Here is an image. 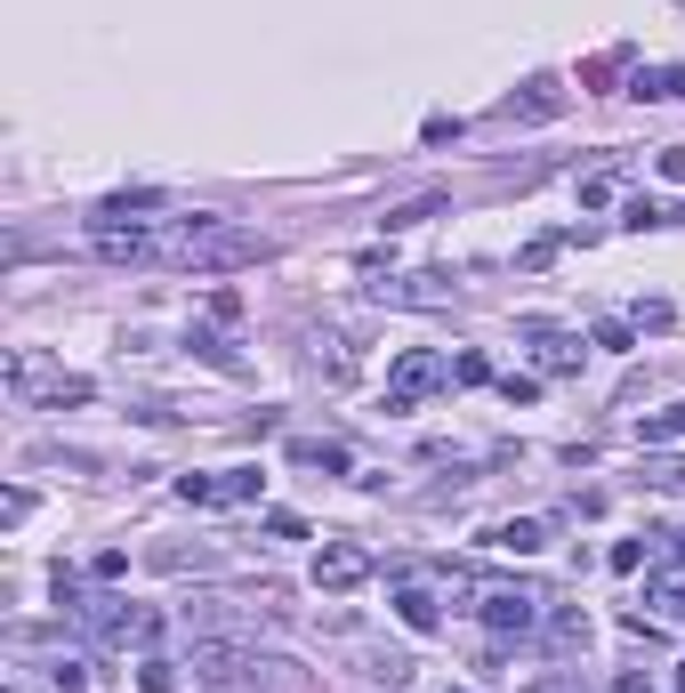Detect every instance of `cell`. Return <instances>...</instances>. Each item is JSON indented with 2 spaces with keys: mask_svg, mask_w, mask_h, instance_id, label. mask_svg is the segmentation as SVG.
<instances>
[{
  "mask_svg": "<svg viewBox=\"0 0 685 693\" xmlns=\"http://www.w3.org/2000/svg\"><path fill=\"white\" fill-rule=\"evenodd\" d=\"M380 299H396V307H444L452 291H435V275H420V282H380Z\"/></svg>",
  "mask_w": 685,
  "mask_h": 693,
  "instance_id": "8fae6325",
  "label": "cell"
},
{
  "mask_svg": "<svg viewBox=\"0 0 685 693\" xmlns=\"http://www.w3.org/2000/svg\"><path fill=\"white\" fill-rule=\"evenodd\" d=\"M266 533H275V540H307V524L290 516V508H275V516H266Z\"/></svg>",
  "mask_w": 685,
  "mask_h": 693,
  "instance_id": "cb8c5ba5",
  "label": "cell"
},
{
  "mask_svg": "<svg viewBox=\"0 0 685 693\" xmlns=\"http://www.w3.org/2000/svg\"><path fill=\"white\" fill-rule=\"evenodd\" d=\"M492 548H508V557H532V548H541V524H532V516H508L501 533H492Z\"/></svg>",
  "mask_w": 685,
  "mask_h": 693,
  "instance_id": "4fadbf2b",
  "label": "cell"
},
{
  "mask_svg": "<svg viewBox=\"0 0 685 693\" xmlns=\"http://www.w3.org/2000/svg\"><path fill=\"white\" fill-rule=\"evenodd\" d=\"M508 113H525V121H549V113H556V97H549V89H532L525 106H508Z\"/></svg>",
  "mask_w": 685,
  "mask_h": 693,
  "instance_id": "4316f807",
  "label": "cell"
},
{
  "mask_svg": "<svg viewBox=\"0 0 685 693\" xmlns=\"http://www.w3.org/2000/svg\"><path fill=\"white\" fill-rule=\"evenodd\" d=\"M420 218H435V202H404V210H387V234H404V227H420Z\"/></svg>",
  "mask_w": 685,
  "mask_h": 693,
  "instance_id": "44dd1931",
  "label": "cell"
},
{
  "mask_svg": "<svg viewBox=\"0 0 685 693\" xmlns=\"http://www.w3.org/2000/svg\"><path fill=\"white\" fill-rule=\"evenodd\" d=\"M646 484H661V493H685V460H653Z\"/></svg>",
  "mask_w": 685,
  "mask_h": 693,
  "instance_id": "ffe728a7",
  "label": "cell"
},
{
  "mask_svg": "<svg viewBox=\"0 0 685 693\" xmlns=\"http://www.w3.org/2000/svg\"><path fill=\"white\" fill-rule=\"evenodd\" d=\"M290 460L323 467V476H347V443H315V436H307V443H290Z\"/></svg>",
  "mask_w": 685,
  "mask_h": 693,
  "instance_id": "7c38bea8",
  "label": "cell"
},
{
  "mask_svg": "<svg viewBox=\"0 0 685 693\" xmlns=\"http://www.w3.org/2000/svg\"><path fill=\"white\" fill-rule=\"evenodd\" d=\"M589 339H597V346H613V355H629V339H637V331H629V323H613V315H605V323H597Z\"/></svg>",
  "mask_w": 685,
  "mask_h": 693,
  "instance_id": "ac0fdd59",
  "label": "cell"
},
{
  "mask_svg": "<svg viewBox=\"0 0 685 693\" xmlns=\"http://www.w3.org/2000/svg\"><path fill=\"white\" fill-rule=\"evenodd\" d=\"M541 363H549V372H580V346L556 339V331H541Z\"/></svg>",
  "mask_w": 685,
  "mask_h": 693,
  "instance_id": "2e32d148",
  "label": "cell"
},
{
  "mask_svg": "<svg viewBox=\"0 0 685 693\" xmlns=\"http://www.w3.org/2000/svg\"><path fill=\"white\" fill-rule=\"evenodd\" d=\"M549 645H556V654H580V645H589V613L556 605V613H549Z\"/></svg>",
  "mask_w": 685,
  "mask_h": 693,
  "instance_id": "30bf717a",
  "label": "cell"
},
{
  "mask_svg": "<svg viewBox=\"0 0 685 693\" xmlns=\"http://www.w3.org/2000/svg\"><path fill=\"white\" fill-rule=\"evenodd\" d=\"M137 685H145V693H170V685H178V661L145 654V661H137Z\"/></svg>",
  "mask_w": 685,
  "mask_h": 693,
  "instance_id": "9a60e30c",
  "label": "cell"
},
{
  "mask_svg": "<svg viewBox=\"0 0 685 693\" xmlns=\"http://www.w3.org/2000/svg\"><path fill=\"white\" fill-rule=\"evenodd\" d=\"M371 581V557L356 540H323V557H315V588H356Z\"/></svg>",
  "mask_w": 685,
  "mask_h": 693,
  "instance_id": "8992f818",
  "label": "cell"
},
{
  "mask_svg": "<svg viewBox=\"0 0 685 693\" xmlns=\"http://www.w3.org/2000/svg\"><path fill=\"white\" fill-rule=\"evenodd\" d=\"M501 396H508V403H532V396H541V379H525V372H508V379H501Z\"/></svg>",
  "mask_w": 685,
  "mask_h": 693,
  "instance_id": "d4e9b609",
  "label": "cell"
},
{
  "mask_svg": "<svg viewBox=\"0 0 685 693\" xmlns=\"http://www.w3.org/2000/svg\"><path fill=\"white\" fill-rule=\"evenodd\" d=\"M653 597H661V613H670V621H685V581H661Z\"/></svg>",
  "mask_w": 685,
  "mask_h": 693,
  "instance_id": "484cf974",
  "label": "cell"
},
{
  "mask_svg": "<svg viewBox=\"0 0 685 693\" xmlns=\"http://www.w3.org/2000/svg\"><path fill=\"white\" fill-rule=\"evenodd\" d=\"M396 613H404V629H420V637H435V629H444V605H435V588H428V581H411V573H396Z\"/></svg>",
  "mask_w": 685,
  "mask_h": 693,
  "instance_id": "52a82bcc",
  "label": "cell"
},
{
  "mask_svg": "<svg viewBox=\"0 0 685 693\" xmlns=\"http://www.w3.org/2000/svg\"><path fill=\"white\" fill-rule=\"evenodd\" d=\"M452 379H460V387H484L492 363H484V355H452Z\"/></svg>",
  "mask_w": 685,
  "mask_h": 693,
  "instance_id": "d6986e66",
  "label": "cell"
},
{
  "mask_svg": "<svg viewBox=\"0 0 685 693\" xmlns=\"http://www.w3.org/2000/svg\"><path fill=\"white\" fill-rule=\"evenodd\" d=\"M476 613H484L492 637H532L549 621V597L532 581H492V588H476Z\"/></svg>",
  "mask_w": 685,
  "mask_h": 693,
  "instance_id": "3957f363",
  "label": "cell"
},
{
  "mask_svg": "<svg viewBox=\"0 0 685 693\" xmlns=\"http://www.w3.org/2000/svg\"><path fill=\"white\" fill-rule=\"evenodd\" d=\"M677 693H685V661H677Z\"/></svg>",
  "mask_w": 685,
  "mask_h": 693,
  "instance_id": "f1b7e54d",
  "label": "cell"
},
{
  "mask_svg": "<svg viewBox=\"0 0 685 693\" xmlns=\"http://www.w3.org/2000/svg\"><path fill=\"white\" fill-rule=\"evenodd\" d=\"M9 396L16 403H40V412H65V403H89L97 387L81 379V372H65V363H49V355H9Z\"/></svg>",
  "mask_w": 685,
  "mask_h": 693,
  "instance_id": "7a4b0ae2",
  "label": "cell"
},
{
  "mask_svg": "<svg viewBox=\"0 0 685 693\" xmlns=\"http://www.w3.org/2000/svg\"><path fill=\"white\" fill-rule=\"evenodd\" d=\"M161 258L170 267H194V275H235V267H266L275 242L251 234V227H226V218H178L161 234Z\"/></svg>",
  "mask_w": 685,
  "mask_h": 693,
  "instance_id": "6da1fadb",
  "label": "cell"
},
{
  "mask_svg": "<svg viewBox=\"0 0 685 693\" xmlns=\"http://www.w3.org/2000/svg\"><path fill=\"white\" fill-rule=\"evenodd\" d=\"M653 170L670 178V186H685V146H661V154H653Z\"/></svg>",
  "mask_w": 685,
  "mask_h": 693,
  "instance_id": "7402d4cb",
  "label": "cell"
},
{
  "mask_svg": "<svg viewBox=\"0 0 685 693\" xmlns=\"http://www.w3.org/2000/svg\"><path fill=\"white\" fill-rule=\"evenodd\" d=\"M605 564H613V573H637V564H646V548H637V540H613Z\"/></svg>",
  "mask_w": 685,
  "mask_h": 693,
  "instance_id": "603a6c76",
  "label": "cell"
},
{
  "mask_svg": "<svg viewBox=\"0 0 685 693\" xmlns=\"http://www.w3.org/2000/svg\"><path fill=\"white\" fill-rule=\"evenodd\" d=\"M97 258H113V267H145V258H161V234H145V227H97Z\"/></svg>",
  "mask_w": 685,
  "mask_h": 693,
  "instance_id": "5b68a950",
  "label": "cell"
},
{
  "mask_svg": "<svg viewBox=\"0 0 685 693\" xmlns=\"http://www.w3.org/2000/svg\"><path fill=\"white\" fill-rule=\"evenodd\" d=\"M444 379H452V363L435 355V346H404L396 372H387V412H411V403H428Z\"/></svg>",
  "mask_w": 685,
  "mask_h": 693,
  "instance_id": "277c9868",
  "label": "cell"
},
{
  "mask_svg": "<svg viewBox=\"0 0 685 693\" xmlns=\"http://www.w3.org/2000/svg\"><path fill=\"white\" fill-rule=\"evenodd\" d=\"M637 443H646V452H661V443H685V403H670V412H646V420H637Z\"/></svg>",
  "mask_w": 685,
  "mask_h": 693,
  "instance_id": "ba28073f",
  "label": "cell"
},
{
  "mask_svg": "<svg viewBox=\"0 0 685 693\" xmlns=\"http://www.w3.org/2000/svg\"><path fill=\"white\" fill-rule=\"evenodd\" d=\"M629 97H646V106H677L685 97V65H661V73H637V89Z\"/></svg>",
  "mask_w": 685,
  "mask_h": 693,
  "instance_id": "9c48e42d",
  "label": "cell"
},
{
  "mask_svg": "<svg viewBox=\"0 0 685 693\" xmlns=\"http://www.w3.org/2000/svg\"><path fill=\"white\" fill-rule=\"evenodd\" d=\"M218 500H259V467H226V476H218Z\"/></svg>",
  "mask_w": 685,
  "mask_h": 693,
  "instance_id": "e0dca14e",
  "label": "cell"
},
{
  "mask_svg": "<svg viewBox=\"0 0 685 693\" xmlns=\"http://www.w3.org/2000/svg\"><path fill=\"white\" fill-rule=\"evenodd\" d=\"M621 227H677V210H670V202H646V194H637L629 210H621Z\"/></svg>",
  "mask_w": 685,
  "mask_h": 693,
  "instance_id": "5bb4252c",
  "label": "cell"
},
{
  "mask_svg": "<svg viewBox=\"0 0 685 693\" xmlns=\"http://www.w3.org/2000/svg\"><path fill=\"white\" fill-rule=\"evenodd\" d=\"M661 540H670V557H677V564H685V533H661Z\"/></svg>",
  "mask_w": 685,
  "mask_h": 693,
  "instance_id": "83f0119b",
  "label": "cell"
}]
</instances>
